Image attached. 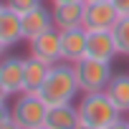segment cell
<instances>
[{
	"mask_svg": "<svg viewBox=\"0 0 129 129\" xmlns=\"http://www.w3.org/2000/svg\"><path fill=\"white\" fill-rule=\"evenodd\" d=\"M114 38H116V48L119 56H129V15H121L116 20V25L111 28Z\"/></svg>",
	"mask_w": 129,
	"mask_h": 129,
	"instance_id": "2e32d148",
	"label": "cell"
},
{
	"mask_svg": "<svg viewBox=\"0 0 129 129\" xmlns=\"http://www.w3.org/2000/svg\"><path fill=\"white\" fill-rule=\"evenodd\" d=\"M0 129H23V126L15 121V116L10 114L8 104H3V114H0Z\"/></svg>",
	"mask_w": 129,
	"mask_h": 129,
	"instance_id": "ac0fdd59",
	"label": "cell"
},
{
	"mask_svg": "<svg viewBox=\"0 0 129 129\" xmlns=\"http://www.w3.org/2000/svg\"><path fill=\"white\" fill-rule=\"evenodd\" d=\"M51 28H56V25H53V13L48 8L38 5V8L23 13V38L25 41H30V38H36V36H41Z\"/></svg>",
	"mask_w": 129,
	"mask_h": 129,
	"instance_id": "7c38bea8",
	"label": "cell"
},
{
	"mask_svg": "<svg viewBox=\"0 0 129 129\" xmlns=\"http://www.w3.org/2000/svg\"><path fill=\"white\" fill-rule=\"evenodd\" d=\"M111 5L119 10V15H129V0H111Z\"/></svg>",
	"mask_w": 129,
	"mask_h": 129,
	"instance_id": "d6986e66",
	"label": "cell"
},
{
	"mask_svg": "<svg viewBox=\"0 0 129 129\" xmlns=\"http://www.w3.org/2000/svg\"><path fill=\"white\" fill-rule=\"evenodd\" d=\"M53 13V25L58 30H69V28H79L84 25V13H86V3L84 0H74V3H58L51 8Z\"/></svg>",
	"mask_w": 129,
	"mask_h": 129,
	"instance_id": "8fae6325",
	"label": "cell"
},
{
	"mask_svg": "<svg viewBox=\"0 0 129 129\" xmlns=\"http://www.w3.org/2000/svg\"><path fill=\"white\" fill-rule=\"evenodd\" d=\"M41 99L48 104V106H56V104H74L76 96L81 94V86L76 81V71H74V63H53L43 86L38 89Z\"/></svg>",
	"mask_w": 129,
	"mask_h": 129,
	"instance_id": "6da1fadb",
	"label": "cell"
},
{
	"mask_svg": "<svg viewBox=\"0 0 129 129\" xmlns=\"http://www.w3.org/2000/svg\"><path fill=\"white\" fill-rule=\"evenodd\" d=\"M74 71H76V81L81 86V94H91V91H104L106 84L111 81V63L106 61H96L84 56L81 61L74 63Z\"/></svg>",
	"mask_w": 129,
	"mask_h": 129,
	"instance_id": "277c9868",
	"label": "cell"
},
{
	"mask_svg": "<svg viewBox=\"0 0 129 129\" xmlns=\"http://www.w3.org/2000/svg\"><path fill=\"white\" fill-rule=\"evenodd\" d=\"M86 56L96 58V61H106L111 63L119 56L116 48V38L111 30H89V41H86Z\"/></svg>",
	"mask_w": 129,
	"mask_h": 129,
	"instance_id": "ba28073f",
	"label": "cell"
},
{
	"mask_svg": "<svg viewBox=\"0 0 129 129\" xmlns=\"http://www.w3.org/2000/svg\"><path fill=\"white\" fill-rule=\"evenodd\" d=\"M104 129H129V121H124V119L119 116L116 121H111V124H109V126H104Z\"/></svg>",
	"mask_w": 129,
	"mask_h": 129,
	"instance_id": "ffe728a7",
	"label": "cell"
},
{
	"mask_svg": "<svg viewBox=\"0 0 129 129\" xmlns=\"http://www.w3.org/2000/svg\"><path fill=\"white\" fill-rule=\"evenodd\" d=\"M79 114H81V121H89L94 126H109L111 121H116L121 116V111L116 109V104L109 99L106 91H91V94H84L81 96V104H79Z\"/></svg>",
	"mask_w": 129,
	"mask_h": 129,
	"instance_id": "7a4b0ae2",
	"label": "cell"
},
{
	"mask_svg": "<svg viewBox=\"0 0 129 129\" xmlns=\"http://www.w3.org/2000/svg\"><path fill=\"white\" fill-rule=\"evenodd\" d=\"M5 3H8L13 10H18V13L23 15V13H28V10L38 8V5H41V0H5Z\"/></svg>",
	"mask_w": 129,
	"mask_h": 129,
	"instance_id": "e0dca14e",
	"label": "cell"
},
{
	"mask_svg": "<svg viewBox=\"0 0 129 129\" xmlns=\"http://www.w3.org/2000/svg\"><path fill=\"white\" fill-rule=\"evenodd\" d=\"M25 86V58L8 56L0 63V94L3 99L18 96Z\"/></svg>",
	"mask_w": 129,
	"mask_h": 129,
	"instance_id": "5b68a950",
	"label": "cell"
},
{
	"mask_svg": "<svg viewBox=\"0 0 129 129\" xmlns=\"http://www.w3.org/2000/svg\"><path fill=\"white\" fill-rule=\"evenodd\" d=\"M38 129H51V126H46V124H43V126H38Z\"/></svg>",
	"mask_w": 129,
	"mask_h": 129,
	"instance_id": "cb8c5ba5",
	"label": "cell"
},
{
	"mask_svg": "<svg viewBox=\"0 0 129 129\" xmlns=\"http://www.w3.org/2000/svg\"><path fill=\"white\" fill-rule=\"evenodd\" d=\"M86 41H89V30L84 25L61 30V53H63V61H69V63L81 61L86 56Z\"/></svg>",
	"mask_w": 129,
	"mask_h": 129,
	"instance_id": "30bf717a",
	"label": "cell"
},
{
	"mask_svg": "<svg viewBox=\"0 0 129 129\" xmlns=\"http://www.w3.org/2000/svg\"><path fill=\"white\" fill-rule=\"evenodd\" d=\"M76 129H101V126H94V124H89V121H81Z\"/></svg>",
	"mask_w": 129,
	"mask_h": 129,
	"instance_id": "44dd1931",
	"label": "cell"
},
{
	"mask_svg": "<svg viewBox=\"0 0 129 129\" xmlns=\"http://www.w3.org/2000/svg\"><path fill=\"white\" fill-rule=\"evenodd\" d=\"M119 10L111 5V0H99V3H86L84 13V28L86 30H111L119 20Z\"/></svg>",
	"mask_w": 129,
	"mask_h": 129,
	"instance_id": "52a82bcc",
	"label": "cell"
},
{
	"mask_svg": "<svg viewBox=\"0 0 129 129\" xmlns=\"http://www.w3.org/2000/svg\"><path fill=\"white\" fill-rule=\"evenodd\" d=\"M48 71H51L48 63H43V61H38L33 56L25 58V86H23V91H38L43 86Z\"/></svg>",
	"mask_w": 129,
	"mask_h": 129,
	"instance_id": "9a60e30c",
	"label": "cell"
},
{
	"mask_svg": "<svg viewBox=\"0 0 129 129\" xmlns=\"http://www.w3.org/2000/svg\"><path fill=\"white\" fill-rule=\"evenodd\" d=\"M28 51L33 58L48 63V66H53V63L63 61V53H61V30L58 28H51L36 38L28 41Z\"/></svg>",
	"mask_w": 129,
	"mask_h": 129,
	"instance_id": "8992f818",
	"label": "cell"
},
{
	"mask_svg": "<svg viewBox=\"0 0 129 129\" xmlns=\"http://www.w3.org/2000/svg\"><path fill=\"white\" fill-rule=\"evenodd\" d=\"M79 124H81L79 106H74V104H56V106H48L46 126H51V129H76Z\"/></svg>",
	"mask_w": 129,
	"mask_h": 129,
	"instance_id": "4fadbf2b",
	"label": "cell"
},
{
	"mask_svg": "<svg viewBox=\"0 0 129 129\" xmlns=\"http://www.w3.org/2000/svg\"><path fill=\"white\" fill-rule=\"evenodd\" d=\"M23 38V15L13 10L8 3L0 8V48H10Z\"/></svg>",
	"mask_w": 129,
	"mask_h": 129,
	"instance_id": "9c48e42d",
	"label": "cell"
},
{
	"mask_svg": "<svg viewBox=\"0 0 129 129\" xmlns=\"http://www.w3.org/2000/svg\"><path fill=\"white\" fill-rule=\"evenodd\" d=\"M10 114L15 116V121L23 129H38L46 124V114H48V104L41 99L38 91H20L10 106Z\"/></svg>",
	"mask_w": 129,
	"mask_h": 129,
	"instance_id": "3957f363",
	"label": "cell"
},
{
	"mask_svg": "<svg viewBox=\"0 0 129 129\" xmlns=\"http://www.w3.org/2000/svg\"><path fill=\"white\" fill-rule=\"evenodd\" d=\"M84 3H99V0H84Z\"/></svg>",
	"mask_w": 129,
	"mask_h": 129,
	"instance_id": "603a6c76",
	"label": "cell"
},
{
	"mask_svg": "<svg viewBox=\"0 0 129 129\" xmlns=\"http://www.w3.org/2000/svg\"><path fill=\"white\" fill-rule=\"evenodd\" d=\"M104 91L109 94V99L116 104L121 114L129 111V74H114Z\"/></svg>",
	"mask_w": 129,
	"mask_h": 129,
	"instance_id": "5bb4252c",
	"label": "cell"
},
{
	"mask_svg": "<svg viewBox=\"0 0 129 129\" xmlns=\"http://www.w3.org/2000/svg\"><path fill=\"white\" fill-rule=\"evenodd\" d=\"M53 5H58V3H74V0H51Z\"/></svg>",
	"mask_w": 129,
	"mask_h": 129,
	"instance_id": "7402d4cb",
	"label": "cell"
}]
</instances>
